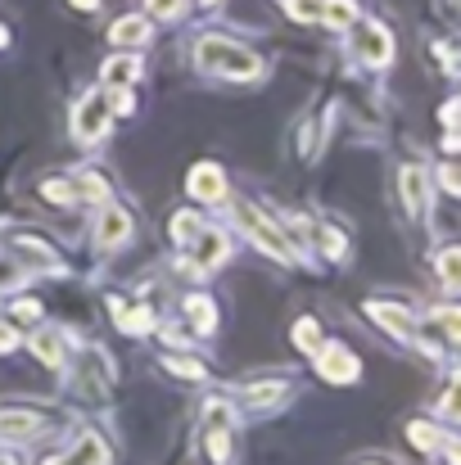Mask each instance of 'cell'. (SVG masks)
Wrapping results in <instances>:
<instances>
[{"label": "cell", "mask_w": 461, "mask_h": 465, "mask_svg": "<svg viewBox=\"0 0 461 465\" xmlns=\"http://www.w3.org/2000/svg\"><path fill=\"white\" fill-rule=\"evenodd\" d=\"M236 217H240V226L254 235V244L258 249H267L272 258H281V262H299V253H295V244L286 240V231H276V222H267L254 203H240L236 208Z\"/></svg>", "instance_id": "cell-3"}, {"label": "cell", "mask_w": 461, "mask_h": 465, "mask_svg": "<svg viewBox=\"0 0 461 465\" xmlns=\"http://www.w3.org/2000/svg\"><path fill=\"white\" fill-rule=\"evenodd\" d=\"M145 9H150L154 18H181L185 0H145Z\"/></svg>", "instance_id": "cell-31"}, {"label": "cell", "mask_w": 461, "mask_h": 465, "mask_svg": "<svg viewBox=\"0 0 461 465\" xmlns=\"http://www.w3.org/2000/svg\"><path fill=\"white\" fill-rule=\"evenodd\" d=\"M73 194L86 199V203H105V199H109V181H105L100 172H82V176L73 181Z\"/></svg>", "instance_id": "cell-20"}, {"label": "cell", "mask_w": 461, "mask_h": 465, "mask_svg": "<svg viewBox=\"0 0 461 465\" xmlns=\"http://www.w3.org/2000/svg\"><path fill=\"white\" fill-rule=\"evenodd\" d=\"M316 18L330 23V27H348L357 18V0H321V14Z\"/></svg>", "instance_id": "cell-21"}, {"label": "cell", "mask_w": 461, "mask_h": 465, "mask_svg": "<svg viewBox=\"0 0 461 465\" xmlns=\"http://www.w3.org/2000/svg\"><path fill=\"white\" fill-rule=\"evenodd\" d=\"M222 258H226V235L199 226V235L190 240V258H185V267H190V272H213Z\"/></svg>", "instance_id": "cell-7"}, {"label": "cell", "mask_w": 461, "mask_h": 465, "mask_svg": "<svg viewBox=\"0 0 461 465\" xmlns=\"http://www.w3.org/2000/svg\"><path fill=\"white\" fill-rule=\"evenodd\" d=\"M439 281H444V290H457L461 285V253L457 249H444V258H439Z\"/></svg>", "instance_id": "cell-24"}, {"label": "cell", "mask_w": 461, "mask_h": 465, "mask_svg": "<svg viewBox=\"0 0 461 465\" xmlns=\"http://www.w3.org/2000/svg\"><path fill=\"white\" fill-rule=\"evenodd\" d=\"M185 190H190L199 203H217V199H226V176H222V167H213V163H199V167L190 172Z\"/></svg>", "instance_id": "cell-11"}, {"label": "cell", "mask_w": 461, "mask_h": 465, "mask_svg": "<svg viewBox=\"0 0 461 465\" xmlns=\"http://www.w3.org/2000/svg\"><path fill=\"white\" fill-rule=\"evenodd\" d=\"M416 334H426V339H435L439 348H453L461 334V321H457V308H439L430 312L426 321H416ZM421 343V339H416Z\"/></svg>", "instance_id": "cell-10"}, {"label": "cell", "mask_w": 461, "mask_h": 465, "mask_svg": "<svg viewBox=\"0 0 461 465\" xmlns=\"http://www.w3.org/2000/svg\"><path fill=\"white\" fill-rule=\"evenodd\" d=\"M36 430H41V416H32V411H0V439L27 443Z\"/></svg>", "instance_id": "cell-14"}, {"label": "cell", "mask_w": 461, "mask_h": 465, "mask_svg": "<svg viewBox=\"0 0 461 465\" xmlns=\"http://www.w3.org/2000/svg\"><path fill=\"white\" fill-rule=\"evenodd\" d=\"M23 267L18 262H9V258H0V290H14V285H23Z\"/></svg>", "instance_id": "cell-32"}, {"label": "cell", "mask_w": 461, "mask_h": 465, "mask_svg": "<svg viewBox=\"0 0 461 465\" xmlns=\"http://www.w3.org/2000/svg\"><path fill=\"white\" fill-rule=\"evenodd\" d=\"M316 375L330 380V384H353L362 375V361L344 348V343H316Z\"/></svg>", "instance_id": "cell-5"}, {"label": "cell", "mask_w": 461, "mask_h": 465, "mask_svg": "<svg viewBox=\"0 0 461 465\" xmlns=\"http://www.w3.org/2000/svg\"><path fill=\"white\" fill-rule=\"evenodd\" d=\"M141 77V59L136 54H114V59H105V68H100V82L105 86H132Z\"/></svg>", "instance_id": "cell-13"}, {"label": "cell", "mask_w": 461, "mask_h": 465, "mask_svg": "<svg viewBox=\"0 0 461 465\" xmlns=\"http://www.w3.org/2000/svg\"><path fill=\"white\" fill-rule=\"evenodd\" d=\"M199 5H217V0H199Z\"/></svg>", "instance_id": "cell-37"}, {"label": "cell", "mask_w": 461, "mask_h": 465, "mask_svg": "<svg viewBox=\"0 0 461 465\" xmlns=\"http://www.w3.org/2000/svg\"><path fill=\"white\" fill-rule=\"evenodd\" d=\"M145 36H150V23H145V18H118L114 32H109L114 45H141Z\"/></svg>", "instance_id": "cell-19"}, {"label": "cell", "mask_w": 461, "mask_h": 465, "mask_svg": "<svg viewBox=\"0 0 461 465\" xmlns=\"http://www.w3.org/2000/svg\"><path fill=\"white\" fill-rule=\"evenodd\" d=\"M199 226H204V222H199L195 213H176V217H172V235H176L181 244H190V240L199 235Z\"/></svg>", "instance_id": "cell-27"}, {"label": "cell", "mask_w": 461, "mask_h": 465, "mask_svg": "<svg viewBox=\"0 0 461 465\" xmlns=\"http://www.w3.org/2000/svg\"><path fill=\"white\" fill-rule=\"evenodd\" d=\"M163 366L172 371V375H181V380H204L208 371L199 366V361H190V357H163Z\"/></svg>", "instance_id": "cell-28"}, {"label": "cell", "mask_w": 461, "mask_h": 465, "mask_svg": "<svg viewBox=\"0 0 461 465\" xmlns=\"http://www.w3.org/2000/svg\"><path fill=\"white\" fill-rule=\"evenodd\" d=\"M9 249H14L27 267H36V272H59V253H55V244H45L41 235H9Z\"/></svg>", "instance_id": "cell-9"}, {"label": "cell", "mask_w": 461, "mask_h": 465, "mask_svg": "<svg viewBox=\"0 0 461 465\" xmlns=\"http://www.w3.org/2000/svg\"><path fill=\"white\" fill-rule=\"evenodd\" d=\"M27 343H32V352H36L45 366H64V357H68V348H64V334H59V330H36Z\"/></svg>", "instance_id": "cell-16"}, {"label": "cell", "mask_w": 461, "mask_h": 465, "mask_svg": "<svg viewBox=\"0 0 461 465\" xmlns=\"http://www.w3.org/2000/svg\"><path fill=\"white\" fill-rule=\"evenodd\" d=\"M77 9H100V0H73Z\"/></svg>", "instance_id": "cell-35"}, {"label": "cell", "mask_w": 461, "mask_h": 465, "mask_svg": "<svg viewBox=\"0 0 461 465\" xmlns=\"http://www.w3.org/2000/svg\"><path fill=\"white\" fill-rule=\"evenodd\" d=\"M185 312H190V325H195L199 334H213V330H217V308H213V299L195 294V299H185Z\"/></svg>", "instance_id": "cell-18"}, {"label": "cell", "mask_w": 461, "mask_h": 465, "mask_svg": "<svg viewBox=\"0 0 461 465\" xmlns=\"http://www.w3.org/2000/svg\"><path fill=\"white\" fill-rule=\"evenodd\" d=\"M407 439L430 457L435 448H444V439H448V434H439V430H435V425H426V420H412V425H407Z\"/></svg>", "instance_id": "cell-22"}, {"label": "cell", "mask_w": 461, "mask_h": 465, "mask_svg": "<svg viewBox=\"0 0 461 465\" xmlns=\"http://www.w3.org/2000/svg\"><path fill=\"white\" fill-rule=\"evenodd\" d=\"M240 398H245V407L263 411V407H276V402L286 398V384H281V380H272V384H249V389H240Z\"/></svg>", "instance_id": "cell-17"}, {"label": "cell", "mask_w": 461, "mask_h": 465, "mask_svg": "<svg viewBox=\"0 0 461 465\" xmlns=\"http://www.w3.org/2000/svg\"><path fill=\"white\" fill-rule=\"evenodd\" d=\"M286 14H290L295 23H316V14H321V0H286Z\"/></svg>", "instance_id": "cell-29"}, {"label": "cell", "mask_w": 461, "mask_h": 465, "mask_svg": "<svg viewBox=\"0 0 461 465\" xmlns=\"http://www.w3.org/2000/svg\"><path fill=\"white\" fill-rule=\"evenodd\" d=\"M132 235V217H127V208H118V203H100V222H95V244L100 249H118L123 240Z\"/></svg>", "instance_id": "cell-8"}, {"label": "cell", "mask_w": 461, "mask_h": 465, "mask_svg": "<svg viewBox=\"0 0 461 465\" xmlns=\"http://www.w3.org/2000/svg\"><path fill=\"white\" fill-rule=\"evenodd\" d=\"M398 181H403V203H407V213H412V217H421V213H426V203H430V181H426V172H421L416 163H407Z\"/></svg>", "instance_id": "cell-12"}, {"label": "cell", "mask_w": 461, "mask_h": 465, "mask_svg": "<svg viewBox=\"0 0 461 465\" xmlns=\"http://www.w3.org/2000/svg\"><path fill=\"white\" fill-rule=\"evenodd\" d=\"M18 343V334H14V325H0V352H9Z\"/></svg>", "instance_id": "cell-34"}, {"label": "cell", "mask_w": 461, "mask_h": 465, "mask_svg": "<svg viewBox=\"0 0 461 465\" xmlns=\"http://www.w3.org/2000/svg\"><path fill=\"white\" fill-rule=\"evenodd\" d=\"M295 343L304 348V352H316V343H321V325L304 316V321H295Z\"/></svg>", "instance_id": "cell-25"}, {"label": "cell", "mask_w": 461, "mask_h": 465, "mask_svg": "<svg viewBox=\"0 0 461 465\" xmlns=\"http://www.w3.org/2000/svg\"><path fill=\"white\" fill-rule=\"evenodd\" d=\"M353 54L366 64V68H389L394 64V32L376 18H353Z\"/></svg>", "instance_id": "cell-2"}, {"label": "cell", "mask_w": 461, "mask_h": 465, "mask_svg": "<svg viewBox=\"0 0 461 465\" xmlns=\"http://www.w3.org/2000/svg\"><path fill=\"white\" fill-rule=\"evenodd\" d=\"M199 68L204 73H217L226 82H258L263 77V59L236 41H222V36H204L199 41Z\"/></svg>", "instance_id": "cell-1"}, {"label": "cell", "mask_w": 461, "mask_h": 465, "mask_svg": "<svg viewBox=\"0 0 461 465\" xmlns=\"http://www.w3.org/2000/svg\"><path fill=\"white\" fill-rule=\"evenodd\" d=\"M0 45H9V32H5V27H0Z\"/></svg>", "instance_id": "cell-36"}, {"label": "cell", "mask_w": 461, "mask_h": 465, "mask_svg": "<svg viewBox=\"0 0 461 465\" xmlns=\"http://www.w3.org/2000/svg\"><path fill=\"white\" fill-rule=\"evenodd\" d=\"M68 461H109V448H105V439H95V434H82L77 439V448L73 452H64Z\"/></svg>", "instance_id": "cell-23"}, {"label": "cell", "mask_w": 461, "mask_h": 465, "mask_svg": "<svg viewBox=\"0 0 461 465\" xmlns=\"http://www.w3.org/2000/svg\"><path fill=\"white\" fill-rule=\"evenodd\" d=\"M439 181H444V190H448V194H457V190H461V181H457V167H453V163H448V167L439 172Z\"/></svg>", "instance_id": "cell-33"}, {"label": "cell", "mask_w": 461, "mask_h": 465, "mask_svg": "<svg viewBox=\"0 0 461 465\" xmlns=\"http://www.w3.org/2000/svg\"><path fill=\"white\" fill-rule=\"evenodd\" d=\"M14 321H18V325L41 321V303H36V299H14Z\"/></svg>", "instance_id": "cell-30"}, {"label": "cell", "mask_w": 461, "mask_h": 465, "mask_svg": "<svg viewBox=\"0 0 461 465\" xmlns=\"http://www.w3.org/2000/svg\"><path fill=\"white\" fill-rule=\"evenodd\" d=\"M109 118H114L109 100H105L100 91H91V95H82V104H77V114H73V136H77L82 145H95V141L109 136Z\"/></svg>", "instance_id": "cell-4"}, {"label": "cell", "mask_w": 461, "mask_h": 465, "mask_svg": "<svg viewBox=\"0 0 461 465\" xmlns=\"http://www.w3.org/2000/svg\"><path fill=\"white\" fill-rule=\"evenodd\" d=\"M109 308H114L118 330H127V334H145V330L154 325V312L150 308H132L127 299H109Z\"/></svg>", "instance_id": "cell-15"}, {"label": "cell", "mask_w": 461, "mask_h": 465, "mask_svg": "<svg viewBox=\"0 0 461 465\" xmlns=\"http://www.w3.org/2000/svg\"><path fill=\"white\" fill-rule=\"evenodd\" d=\"M366 312H371V321H376L380 330H389L394 339H403V343H412V339H416V316L403 308V303H385V299H371V303H366Z\"/></svg>", "instance_id": "cell-6"}, {"label": "cell", "mask_w": 461, "mask_h": 465, "mask_svg": "<svg viewBox=\"0 0 461 465\" xmlns=\"http://www.w3.org/2000/svg\"><path fill=\"white\" fill-rule=\"evenodd\" d=\"M41 199H45V203H77V194H73V181H59V176L41 185Z\"/></svg>", "instance_id": "cell-26"}]
</instances>
